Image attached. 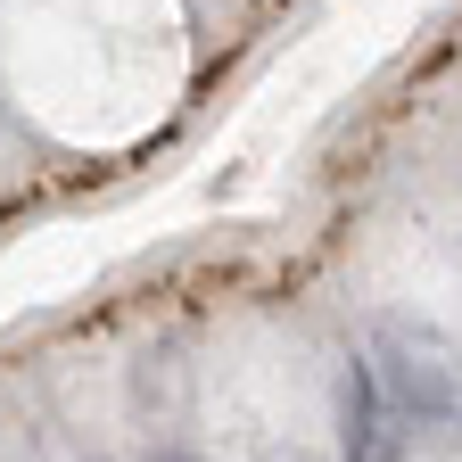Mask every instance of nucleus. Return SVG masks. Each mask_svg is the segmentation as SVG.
<instances>
[{
  "mask_svg": "<svg viewBox=\"0 0 462 462\" xmlns=\"http://www.w3.org/2000/svg\"><path fill=\"white\" fill-rule=\"evenodd\" d=\"M190 0H0V149L25 207L141 173L215 91Z\"/></svg>",
  "mask_w": 462,
  "mask_h": 462,
  "instance_id": "obj_1",
  "label": "nucleus"
}]
</instances>
